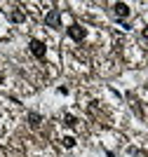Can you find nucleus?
I'll use <instances>...</instances> for the list:
<instances>
[{"label": "nucleus", "instance_id": "obj_1", "mask_svg": "<svg viewBox=\"0 0 148 157\" xmlns=\"http://www.w3.org/2000/svg\"><path fill=\"white\" fill-rule=\"evenodd\" d=\"M28 49H31V54L35 56V59H45V54H47L45 42H42V40H35V38L28 42Z\"/></svg>", "mask_w": 148, "mask_h": 157}, {"label": "nucleus", "instance_id": "obj_2", "mask_svg": "<svg viewBox=\"0 0 148 157\" xmlns=\"http://www.w3.org/2000/svg\"><path fill=\"white\" fill-rule=\"evenodd\" d=\"M66 31H68V38L75 40V42H82V40L87 38V28H82L80 24H73V26H68Z\"/></svg>", "mask_w": 148, "mask_h": 157}, {"label": "nucleus", "instance_id": "obj_3", "mask_svg": "<svg viewBox=\"0 0 148 157\" xmlns=\"http://www.w3.org/2000/svg\"><path fill=\"white\" fill-rule=\"evenodd\" d=\"M45 24L50 28H61V12L59 10H50L45 14Z\"/></svg>", "mask_w": 148, "mask_h": 157}, {"label": "nucleus", "instance_id": "obj_4", "mask_svg": "<svg viewBox=\"0 0 148 157\" xmlns=\"http://www.w3.org/2000/svg\"><path fill=\"white\" fill-rule=\"evenodd\" d=\"M129 12H132V10H129L127 2H115V5H113V14H115V19H127Z\"/></svg>", "mask_w": 148, "mask_h": 157}, {"label": "nucleus", "instance_id": "obj_5", "mask_svg": "<svg viewBox=\"0 0 148 157\" xmlns=\"http://www.w3.org/2000/svg\"><path fill=\"white\" fill-rule=\"evenodd\" d=\"M28 124H31V129H38L42 124V117H40L38 113H28Z\"/></svg>", "mask_w": 148, "mask_h": 157}, {"label": "nucleus", "instance_id": "obj_6", "mask_svg": "<svg viewBox=\"0 0 148 157\" xmlns=\"http://www.w3.org/2000/svg\"><path fill=\"white\" fill-rule=\"evenodd\" d=\"M10 19H12L14 24H24V21H26V14L21 12V10H12V12H10Z\"/></svg>", "mask_w": 148, "mask_h": 157}, {"label": "nucleus", "instance_id": "obj_7", "mask_svg": "<svg viewBox=\"0 0 148 157\" xmlns=\"http://www.w3.org/2000/svg\"><path fill=\"white\" fill-rule=\"evenodd\" d=\"M64 124H66V127H75V124H78L75 115H68V113H66V115H64Z\"/></svg>", "mask_w": 148, "mask_h": 157}, {"label": "nucleus", "instance_id": "obj_8", "mask_svg": "<svg viewBox=\"0 0 148 157\" xmlns=\"http://www.w3.org/2000/svg\"><path fill=\"white\" fill-rule=\"evenodd\" d=\"M61 143H64V148H73V145H75V138H73V136H64V138H61Z\"/></svg>", "mask_w": 148, "mask_h": 157}, {"label": "nucleus", "instance_id": "obj_9", "mask_svg": "<svg viewBox=\"0 0 148 157\" xmlns=\"http://www.w3.org/2000/svg\"><path fill=\"white\" fill-rule=\"evenodd\" d=\"M141 35H143V38L148 40V26H146V28H143V31H141Z\"/></svg>", "mask_w": 148, "mask_h": 157}, {"label": "nucleus", "instance_id": "obj_10", "mask_svg": "<svg viewBox=\"0 0 148 157\" xmlns=\"http://www.w3.org/2000/svg\"><path fill=\"white\" fill-rule=\"evenodd\" d=\"M136 157H148V152H136Z\"/></svg>", "mask_w": 148, "mask_h": 157}]
</instances>
